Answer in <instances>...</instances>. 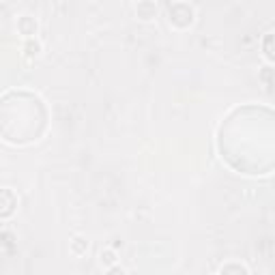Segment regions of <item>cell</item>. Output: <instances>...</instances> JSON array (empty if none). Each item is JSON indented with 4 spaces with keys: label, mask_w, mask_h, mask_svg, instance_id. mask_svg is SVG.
I'll use <instances>...</instances> for the list:
<instances>
[{
    "label": "cell",
    "mask_w": 275,
    "mask_h": 275,
    "mask_svg": "<svg viewBox=\"0 0 275 275\" xmlns=\"http://www.w3.org/2000/svg\"><path fill=\"white\" fill-rule=\"evenodd\" d=\"M103 260H105V264H114V254L112 251H105V254L101 251V262Z\"/></svg>",
    "instance_id": "cell-1"
},
{
    "label": "cell",
    "mask_w": 275,
    "mask_h": 275,
    "mask_svg": "<svg viewBox=\"0 0 275 275\" xmlns=\"http://www.w3.org/2000/svg\"><path fill=\"white\" fill-rule=\"evenodd\" d=\"M110 275H125V269H114V271H110Z\"/></svg>",
    "instance_id": "cell-2"
}]
</instances>
